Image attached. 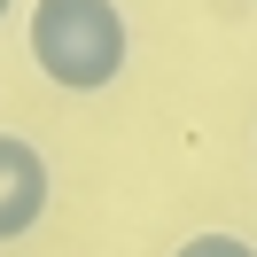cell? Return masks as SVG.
<instances>
[{
  "label": "cell",
  "mask_w": 257,
  "mask_h": 257,
  "mask_svg": "<svg viewBox=\"0 0 257 257\" xmlns=\"http://www.w3.org/2000/svg\"><path fill=\"white\" fill-rule=\"evenodd\" d=\"M32 63L63 94H101L133 63V24L117 0H32Z\"/></svg>",
  "instance_id": "cell-1"
},
{
  "label": "cell",
  "mask_w": 257,
  "mask_h": 257,
  "mask_svg": "<svg viewBox=\"0 0 257 257\" xmlns=\"http://www.w3.org/2000/svg\"><path fill=\"white\" fill-rule=\"evenodd\" d=\"M47 156H39L24 133H0V241H24L39 218H47Z\"/></svg>",
  "instance_id": "cell-2"
},
{
  "label": "cell",
  "mask_w": 257,
  "mask_h": 257,
  "mask_svg": "<svg viewBox=\"0 0 257 257\" xmlns=\"http://www.w3.org/2000/svg\"><path fill=\"white\" fill-rule=\"evenodd\" d=\"M172 257H257L241 234H195V241H179Z\"/></svg>",
  "instance_id": "cell-3"
},
{
  "label": "cell",
  "mask_w": 257,
  "mask_h": 257,
  "mask_svg": "<svg viewBox=\"0 0 257 257\" xmlns=\"http://www.w3.org/2000/svg\"><path fill=\"white\" fill-rule=\"evenodd\" d=\"M0 16H8V0H0Z\"/></svg>",
  "instance_id": "cell-4"
}]
</instances>
